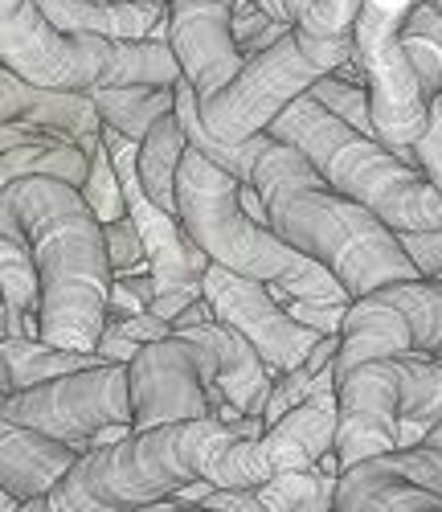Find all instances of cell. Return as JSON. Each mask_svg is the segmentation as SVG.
I'll list each match as a JSON object with an SVG mask.
<instances>
[{
  "instance_id": "6da1fadb",
  "label": "cell",
  "mask_w": 442,
  "mask_h": 512,
  "mask_svg": "<svg viewBox=\"0 0 442 512\" xmlns=\"http://www.w3.org/2000/svg\"><path fill=\"white\" fill-rule=\"evenodd\" d=\"M250 185L262 193L271 230L307 259L324 263L352 300H365L389 283L422 279L397 230H389L373 209L336 193L299 148L271 136Z\"/></svg>"
},
{
  "instance_id": "7a4b0ae2",
  "label": "cell",
  "mask_w": 442,
  "mask_h": 512,
  "mask_svg": "<svg viewBox=\"0 0 442 512\" xmlns=\"http://www.w3.org/2000/svg\"><path fill=\"white\" fill-rule=\"evenodd\" d=\"M0 205L17 213L41 271V340L70 353H99L115 267L107 230L82 189L58 177H25L0 185Z\"/></svg>"
},
{
  "instance_id": "3957f363",
  "label": "cell",
  "mask_w": 442,
  "mask_h": 512,
  "mask_svg": "<svg viewBox=\"0 0 442 512\" xmlns=\"http://www.w3.org/2000/svg\"><path fill=\"white\" fill-rule=\"evenodd\" d=\"M267 431L262 418H201L136 431L115 447L86 451L74 472L50 496L54 512H136L181 496L189 484L209 480L213 463L242 439Z\"/></svg>"
},
{
  "instance_id": "277c9868",
  "label": "cell",
  "mask_w": 442,
  "mask_h": 512,
  "mask_svg": "<svg viewBox=\"0 0 442 512\" xmlns=\"http://www.w3.org/2000/svg\"><path fill=\"white\" fill-rule=\"evenodd\" d=\"M361 5L365 0H312V9L291 25L283 41L250 58L226 91L201 103L205 132L226 148L267 136L295 99L312 95L320 78L336 74L357 54Z\"/></svg>"
},
{
  "instance_id": "5b68a950",
  "label": "cell",
  "mask_w": 442,
  "mask_h": 512,
  "mask_svg": "<svg viewBox=\"0 0 442 512\" xmlns=\"http://www.w3.org/2000/svg\"><path fill=\"white\" fill-rule=\"evenodd\" d=\"M271 136L299 148L336 193L373 209L389 230H442V189H434L414 164L397 156V148L348 127L312 95L295 99L271 123Z\"/></svg>"
},
{
  "instance_id": "8992f818",
  "label": "cell",
  "mask_w": 442,
  "mask_h": 512,
  "mask_svg": "<svg viewBox=\"0 0 442 512\" xmlns=\"http://www.w3.org/2000/svg\"><path fill=\"white\" fill-rule=\"evenodd\" d=\"M0 62L33 87H176L185 74L168 41H111L95 33H58L37 0L0 17Z\"/></svg>"
},
{
  "instance_id": "52a82bcc",
  "label": "cell",
  "mask_w": 442,
  "mask_h": 512,
  "mask_svg": "<svg viewBox=\"0 0 442 512\" xmlns=\"http://www.w3.org/2000/svg\"><path fill=\"white\" fill-rule=\"evenodd\" d=\"M176 218L209 254V263L246 279L279 283L299 259L295 246H287L271 226L254 222L246 213L242 181L193 148L181 164V177H176Z\"/></svg>"
},
{
  "instance_id": "ba28073f",
  "label": "cell",
  "mask_w": 442,
  "mask_h": 512,
  "mask_svg": "<svg viewBox=\"0 0 442 512\" xmlns=\"http://www.w3.org/2000/svg\"><path fill=\"white\" fill-rule=\"evenodd\" d=\"M131 369V406H136V431L172 422L221 418L238 422L242 414L217 390V353L205 336L176 332L168 340L148 345Z\"/></svg>"
},
{
  "instance_id": "9c48e42d",
  "label": "cell",
  "mask_w": 442,
  "mask_h": 512,
  "mask_svg": "<svg viewBox=\"0 0 442 512\" xmlns=\"http://www.w3.org/2000/svg\"><path fill=\"white\" fill-rule=\"evenodd\" d=\"M397 357L442 361V279H406L365 295V300H352L340 328L336 381L361 361Z\"/></svg>"
},
{
  "instance_id": "30bf717a",
  "label": "cell",
  "mask_w": 442,
  "mask_h": 512,
  "mask_svg": "<svg viewBox=\"0 0 442 512\" xmlns=\"http://www.w3.org/2000/svg\"><path fill=\"white\" fill-rule=\"evenodd\" d=\"M0 422L29 426V431L62 439L78 455H86L99 431L136 422L131 369L127 365H95V369L46 381V386L9 394L0 402Z\"/></svg>"
},
{
  "instance_id": "8fae6325",
  "label": "cell",
  "mask_w": 442,
  "mask_h": 512,
  "mask_svg": "<svg viewBox=\"0 0 442 512\" xmlns=\"http://www.w3.org/2000/svg\"><path fill=\"white\" fill-rule=\"evenodd\" d=\"M402 21L406 9H389L381 0H365L357 17V58L369 74L377 136L389 148L414 144L426 132L434 103V95L422 87L414 62L402 50Z\"/></svg>"
},
{
  "instance_id": "7c38bea8",
  "label": "cell",
  "mask_w": 442,
  "mask_h": 512,
  "mask_svg": "<svg viewBox=\"0 0 442 512\" xmlns=\"http://www.w3.org/2000/svg\"><path fill=\"white\" fill-rule=\"evenodd\" d=\"M336 426H340V398L336 390H324L295 406L275 426H267L258 439L234 443L213 463L209 480L217 488H258L291 472H312L328 451H336Z\"/></svg>"
},
{
  "instance_id": "4fadbf2b",
  "label": "cell",
  "mask_w": 442,
  "mask_h": 512,
  "mask_svg": "<svg viewBox=\"0 0 442 512\" xmlns=\"http://www.w3.org/2000/svg\"><path fill=\"white\" fill-rule=\"evenodd\" d=\"M201 291H205L213 316L221 324H230L234 332H242L258 349V357L267 361L271 373H287V369L303 365L324 340L316 328H303L299 320H291V312L279 304L271 283L246 279L238 271H226L213 263L201 279Z\"/></svg>"
},
{
  "instance_id": "5bb4252c",
  "label": "cell",
  "mask_w": 442,
  "mask_h": 512,
  "mask_svg": "<svg viewBox=\"0 0 442 512\" xmlns=\"http://www.w3.org/2000/svg\"><path fill=\"white\" fill-rule=\"evenodd\" d=\"M336 512H442V447L418 443L348 467Z\"/></svg>"
},
{
  "instance_id": "9a60e30c",
  "label": "cell",
  "mask_w": 442,
  "mask_h": 512,
  "mask_svg": "<svg viewBox=\"0 0 442 512\" xmlns=\"http://www.w3.org/2000/svg\"><path fill=\"white\" fill-rule=\"evenodd\" d=\"M168 46L197 103L221 95L246 66L234 37V0H168Z\"/></svg>"
},
{
  "instance_id": "2e32d148",
  "label": "cell",
  "mask_w": 442,
  "mask_h": 512,
  "mask_svg": "<svg viewBox=\"0 0 442 512\" xmlns=\"http://www.w3.org/2000/svg\"><path fill=\"white\" fill-rule=\"evenodd\" d=\"M336 398H340L336 455L344 472L385 451H397V426H402L397 361H361L336 381Z\"/></svg>"
},
{
  "instance_id": "e0dca14e",
  "label": "cell",
  "mask_w": 442,
  "mask_h": 512,
  "mask_svg": "<svg viewBox=\"0 0 442 512\" xmlns=\"http://www.w3.org/2000/svg\"><path fill=\"white\" fill-rule=\"evenodd\" d=\"M0 119L13 127H29V132H46V136L82 144L86 152L103 136V115L91 91L33 87V82H25L13 70L0 74Z\"/></svg>"
},
{
  "instance_id": "ac0fdd59",
  "label": "cell",
  "mask_w": 442,
  "mask_h": 512,
  "mask_svg": "<svg viewBox=\"0 0 442 512\" xmlns=\"http://www.w3.org/2000/svg\"><path fill=\"white\" fill-rule=\"evenodd\" d=\"M78 459L82 455L62 439L17 422H0V492H13L21 504L50 500Z\"/></svg>"
},
{
  "instance_id": "d6986e66",
  "label": "cell",
  "mask_w": 442,
  "mask_h": 512,
  "mask_svg": "<svg viewBox=\"0 0 442 512\" xmlns=\"http://www.w3.org/2000/svg\"><path fill=\"white\" fill-rule=\"evenodd\" d=\"M58 33L111 41H168V0H37Z\"/></svg>"
},
{
  "instance_id": "ffe728a7",
  "label": "cell",
  "mask_w": 442,
  "mask_h": 512,
  "mask_svg": "<svg viewBox=\"0 0 442 512\" xmlns=\"http://www.w3.org/2000/svg\"><path fill=\"white\" fill-rule=\"evenodd\" d=\"M86 173H91V152L82 144L0 123V185H17L25 177H58L82 189Z\"/></svg>"
},
{
  "instance_id": "44dd1931",
  "label": "cell",
  "mask_w": 442,
  "mask_h": 512,
  "mask_svg": "<svg viewBox=\"0 0 442 512\" xmlns=\"http://www.w3.org/2000/svg\"><path fill=\"white\" fill-rule=\"evenodd\" d=\"M197 336H205L213 353H217V390L226 394V402L242 414V418H262L271 402V386H275V373L267 369V361L258 357V349L242 332H234L230 324H201L189 328Z\"/></svg>"
},
{
  "instance_id": "7402d4cb",
  "label": "cell",
  "mask_w": 442,
  "mask_h": 512,
  "mask_svg": "<svg viewBox=\"0 0 442 512\" xmlns=\"http://www.w3.org/2000/svg\"><path fill=\"white\" fill-rule=\"evenodd\" d=\"M107 365L99 353H70L58 349L41 336H21V340H0V394H21L33 386H46V381L82 373V369H95Z\"/></svg>"
},
{
  "instance_id": "603a6c76",
  "label": "cell",
  "mask_w": 442,
  "mask_h": 512,
  "mask_svg": "<svg viewBox=\"0 0 442 512\" xmlns=\"http://www.w3.org/2000/svg\"><path fill=\"white\" fill-rule=\"evenodd\" d=\"M185 156H189V136H185L181 119H176V111L152 127L140 144V156H136L144 193L168 213H176V177H181Z\"/></svg>"
},
{
  "instance_id": "cb8c5ba5",
  "label": "cell",
  "mask_w": 442,
  "mask_h": 512,
  "mask_svg": "<svg viewBox=\"0 0 442 512\" xmlns=\"http://www.w3.org/2000/svg\"><path fill=\"white\" fill-rule=\"evenodd\" d=\"M0 295H5V304L41 320V271L29 234L9 205H0Z\"/></svg>"
},
{
  "instance_id": "d4e9b609",
  "label": "cell",
  "mask_w": 442,
  "mask_h": 512,
  "mask_svg": "<svg viewBox=\"0 0 442 512\" xmlns=\"http://www.w3.org/2000/svg\"><path fill=\"white\" fill-rule=\"evenodd\" d=\"M91 95L103 115V127L136 144H144L152 127L176 111V87H103Z\"/></svg>"
},
{
  "instance_id": "484cf974",
  "label": "cell",
  "mask_w": 442,
  "mask_h": 512,
  "mask_svg": "<svg viewBox=\"0 0 442 512\" xmlns=\"http://www.w3.org/2000/svg\"><path fill=\"white\" fill-rule=\"evenodd\" d=\"M402 50L414 62L422 87L442 95V13L426 0H418L402 21Z\"/></svg>"
},
{
  "instance_id": "4316f807",
  "label": "cell",
  "mask_w": 442,
  "mask_h": 512,
  "mask_svg": "<svg viewBox=\"0 0 442 512\" xmlns=\"http://www.w3.org/2000/svg\"><path fill=\"white\" fill-rule=\"evenodd\" d=\"M402 377V418L438 426L442 422V361L438 357H397Z\"/></svg>"
},
{
  "instance_id": "83f0119b",
  "label": "cell",
  "mask_w": 442,
  "mask_h": 512,
  "mask_svg": "<svg viewBox=\"0 0 442 512\" xmlns=\"http://www.w3.org/2000/svg\"><path fill=\"white\" fill-rule=\"evenodd\" d=\"M168 336H176V328L168 320L152 316V312H144V316H115L111 312L107 332L99 340V357L107 365H131L148 345H156V340H168Z\"/></svg>"
},
{
  "instance_id": "f1b7e54d",
  "label": "cell",
  "mask_w": 442,
  "mask_h": 512,
  "mask_svg": "<svg viewBox=\"0 0 442 512\" xmlns=\"http://www.w3.org/2000/svg\"><path fill=\"white\" fill-rule=\"evenodd\" d=\"M82 197L86 205L95 209V218L103 226L127 218V197H123V177H119V168H115V156L107 148V140L99 136L91 144V173H86V185H82Z\"/></svg>"
},
{
  "instance_id": "f546056e",
  "label": "cell",
  "mask_w": 442,
  "mask_h": 512,
  "mask_svg": "<svg viewBox=\"0 0 442 512\" xmlns=\"http://www.w3.org/2000/svg\"><path fill=\"white\" fill-rule=\"evenodd\" d=\"M271 291L279 295H287V300H320V304H352V295H348V287L324 267V263H316V259H307V254H299L295 259V267L279 279V283H271Z\"/></svg>"
},
{
  "instance_id": "4dcf8cb0",
  "label": "cell",
  "mask_w": 442,
  "mask_h": 512,
  "mask_svg": "<svg viewBox=\"0 0 442 512\" xmlns=\"http://www.w3.org/2000/svg\"><path fill=\"white\" fill-rule=\"evenodd\" d=\"M312 99L320 107H328L336 119H344L348 127H357L365 136H377V123H373V99H369V87H352V82L328 74L312 87ZM381 140V136H377Z\"/></svg>"
},
{
  "instance_id": "1f68e13d",
  "label": "cell",
  "mask_w": 442,
  "mask_h": 512,
  "mask_svg": "<svg viewBox=\"0 0 442 512\" xmlns=\"http://www.w3.org/2000/svg\"><path fill=\"white\" fill-rule=\"evenodd\" d=\"M397 156H402L406 164H414L434 189H442V95H434V103H430L426 132L414 144L397 148Z\"/></svg>"
},
{
  "instance_id": "d6a6232c",
  "label": "cell",
  "mask_w": 442,
  "mask_h": 512,
  "mask_svg": "<svg viewBox=\"0 0 442 512\" xmlns=\"http://www.w3.org/2000/svg\"><path fill=\"white\" fill-rule=\"evenodd\" d=\"M107 230V254H111V267H115V279L119 275H144L148 271V246L136 230V222L131 218H119ZM152 275V271H148Z\"/></svg>"
},
{
  "instance_id": "836d02e7",
  "label": "cell",
  "mask_w": 442,
  "mask_h": 512,
  "mask_svg": "<svg viewBox=\"0 0 442 512\" xmlns=\"http://www.w3.org/2000/svg\"><path fill=\"white\" fill-rule=\"evenodd\" d=\"M156 304V279L144 275H119L111 287V312L115 316H144Z\"/></svg>"
},
{
  "instance_id": "e575fe53",
  "label": "cell",
  "mask_w": 442,
  "mask_h": 512,
  "mask_svg": "<svg viewBox=\"0 0 442 512\" xmlns=\"http://www.w3.org/2000/svg\"><path fill=\"white\" fill-rule=\"evenodd\" d=\"M279 304L291 312V320H299L303 328H316L320 336H340L352 308V304H320V300H287V295Z\"/></svg>"
},
{
  "instance_id": "d590c367",
  "label": "cell",
  "mask_w": 442,
  "mask_h": 512,
  "mask_svg": "<svg viewBox=\"0 0 442 512\" xmlns=\"http://www.w3.org/2000/svg\"><path fill=\"white\" fill-rule=\"evenodd\" d=\"M402 250L422 279H442V230H422V234H397Z\"/></svg>"
},
{
  "instance_id": "8d00e7d4",
  "label": "cell",
  "mask_w": 442,
  "mask_h": 512,
  "mask_svg": "<svg viewBox=\"0 0 442 512\" xmlns=\"http://www.w3.org/2000/svg\"><path fill=\"white\" fill-rule=\"evenodd\" d=\"M254 5H258L262 13H271L275 21H283V25H295V21H299V13H295L291 0H254Z\"/></svg>"
},
{
  "instance_id": "74e56055",
  "label": "cell",
  "mask_w": 442,
  "mask_h": 512,
  "mask_svg": "<svg viewBox=\"0 0 442 512\" xmlns=\"http://www.w3.org/2000/svg\"><path fill=\"white\" fill-rule=\"evenodd\" d=\"M172 508H181V504H176V500H160V504H144L136 512H172Z\"/></svg>"
},
{
  "instance_id": "f35d334b",
  "label": "cell",
  "mask_w": 442,
  "mask_h": 512,
  "mask_svg": "<svg viewBox=\"0 0 442 512\" xmlns=\"http://www.w3.org/2000/svg\"><path fill=\"white\" fill-rule=\"evenodd\" d=\"M426 443H430V447H442V422H438V426H430V435H426Z\"/></svg>"
},
{
  "instance_id": "ab89813d",
  "label": "cell",
  "mask_w": 442,
  "mask_h": 512,
  "mask_svg": "<svg viewBox=\"0 0 442 512\" xmlns=\"http://www.w3.org/2000/svg\"><path fill=\"white\" fill-rule=\"evenodd\" d=\"M21 5H25V0H0V17L13 13V9H21Z\"/></svg>"
},
{
  "instance_id": "60d3db41",
  "label": "cell",
  "mask_w": 442,
  "mask_h": 512,
  "mask_svg": "<svg viewBox=\"0 0 442 512\" xmlns=\"http://www.w3.org/2000/svg\"><path fill=\"white\" fill-rule=\"evenodd\" d=\"M172 512H217V508H205V504H189V508H172Z\"/></svg>"
},
{
  "instance_id": "b9f144b4",
  "label": "cell",
  "mask_w": 442,
  "mask_h": 512,
  "mask_svg": "<svg viewBox=\"0 0 442 512\" xmlns=\"http://www.w3.org/2000/svg\"><path fill=\"white\" fill-rule=\"evenodd\" d=\"M291 5H295V13H299V17H303V13H307V9H312V0H291Z\"/></svg>"
},
{
  "instance_id": "7bdbcfd3",
  "label": "cell",
  "mask_w": 442,
  "mask_h": 512,
  "mask_svg": "<svg viewBox=\"0 0 442 512\" xmlns=\"http://www.w3.org/2000/svg\"><path fill=\"white\" fill-rule=\"evenodd\" d=\"M426 5H434V9H438V13H442V0H426Z\"/></svg>"
},
{
  "instance_id": "ee69618b",
  "label": "cell",
  "mask_w": 442,
  "mask_h": 512,
  "mask_svg": "<svg viewBox=\"0 0 442 512\" xmlns=\"http://www.w3.org/2000/svg\"><path fill=\"white\" fill-rule=\"evenodd\" d=\"M332 512H336V508H332Z\"/></svg>"
},
{
  "instance_id": "f6af8a7d",
  "label": "cell",
  "mask_w": 442,
  "mask_h": 512,
  "mask_svg": "<svg viewBox=\"0 0 442 512\" xmlns=\"http://www.w3.org/2000/svg\"><path fill=\"white\" fill-rule=\"evenodd\" d=\"M50 512H54V508H50Z\"/></svg>"
}]
</instances>
